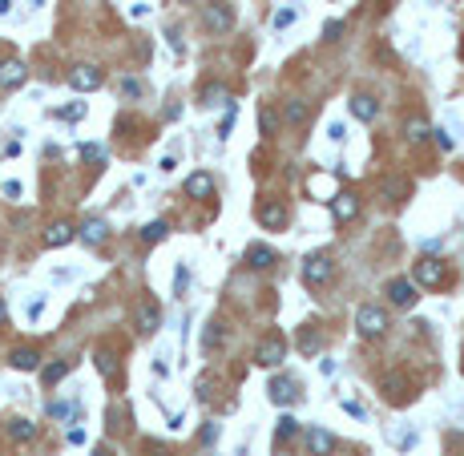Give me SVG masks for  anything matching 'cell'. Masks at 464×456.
<instances>
[{"label": "cell", "instance_id": "6da1fadb", "mask_svg": "<svg viewBox=\"0 0 464 456\" xmlns=\"http://www.w3.org/2000/svg\"><path fill=\"white\" fill-rule=\"evenodd\" d=\"M355 327H359L364 340H380L387 331V311L376 307V303H364V307L355 311Z\"/></svg>", "mask_w": 464, "mask_h": 456}, {"label": "cell", "instance_id": "7a4b0ae2", "mask_svg": "<svg viewBox=\"0 0 464 456\" xmlns=\"http://www.w3.org/2000/svg\"><path fill=\"white\" fill-rule=\"evenodd\" d=\"M384 295L392 299V307H416V299H420V291H416V283L412 279H387V287H384Z\"/></svg>", "mask_w": 464, "mask_h": 456}, {"label": "cell", "instance_id": "3957f363", "mask_svg": "<svg viewBox=\"0 0 464 456\" xmlns=\"http://www.w3.org/2000/svg\"><path fill=\"white\" fill-rule=\"evenodd\" d=\"M331 275H336L331 255H311V259L303 262V283H307V287H323Z\"/></svg>", "mask_w": 464, "mask_h": 456}, {"label": "cell", "instance_id": "277c9868", "mask_svg": "<svg viewBox=\"0 0 464 456\" xmlns=\"http://www.w3.org/2000/svg\"><path fill=\"white\" fill-rule=\"evenodd\" d=\"M101 81H105V73L97 65H77L69 69V85L77 89V93H93V89H101Z\"/></svg>", "mask_w": 464, "mask_h": 456}, {"label": "cell", "instance_id": "5b68a950", "mask_svg": "<svg viewBox=\"0 0 464 456\" xmlns=\"http://www.w3.org/2000/svg\"><path fill=\"white\" fill-rule=\"evenodd\" d=\"M202 20H206V29H214V33H230V29H234V13L226 8L223 0H214V4H206V13H202Z\"/></svg>", "mask_w": 464, "mask_h": 456}, {"label": "cell", "instance_id": "8992f818", "mask_svg": "<svg viewBox=\"0 0 464 456\" xmlns=\"http://www.w3.org/2000/svg\"><path fill=\"white\" fill-rule=\"evenodd\" d=\"M271 404H279V408H287V404H295L299 400V384L291 380V375H279V380H271Z\"/></svg>", "mask_w": 464, "mask_h": 456}, {"label": "cell", "instance_id": "52a82bcc", "mask_svg": "<svg viewBox=\"0 0 464 456\" xmlns=\"http://www.w3.org/2000/svg\"><path fill=\"white\" fill-rule=\"evenodd\" d=\"M283 351H287V343H283V335H267V340L258 343V363H263V368H279V359H283Z\"/></svg>", "mask_w": 464, "mask_h": 456}, {"label": "cell", "instance_id": "ba28073f", "mask_svg": "<svg viewBox=\"0 0 464 456\" xmlns=\"http://www.w3.org/2000/svg\"><path fill=\"white\" fill-rule=\"evenodd\" d=\"M307 448H311V456H331L336 452V436L327 428H311L307 432Z\"/></svg>", "mask_w": 464, "mask_h": 456}, {"label": "cell", "instance_id": "9c48e42d", "mask_svg": "<svg viewBox=\"0 0 464 456\" xmlns=\"http://www.w3.org/2000/svg\"><path fill=\"white\" fill-rule=\"evenodd\" d=\"M158 323H161L158 303H154V299H145L142 307H138V331H142V335H154V331H158Z\"/></svg>", "mask_w": 464, "mask_h": 456}, {"label": "cell", "instance_id": "30bf717a", "mask_svg": "<svg viewBox=\"0 0 464 456\" xmlns=\"http://www.w3.org/2000/svg\"><path fill=\"white\" fill-rule=\"evenodd\" d=\"M73 239H77V227H73V222H53V227L45 230V246H53V250H57V246H69Z\"/></svg>", "mask_w": 464, "mask_h": 456}, {"label": "cell", "instance_id": "8fae6325", "mask_svg": "<svg viewBox=\"0 0 464 456\" xmlns=\"http://www.w3.org/2000/svg\"><path fill=\"white\" fill-rule=\"evenodd\" d=\"M444 279V262L440 259H420L416 262V283H424V287H436Z\"/></svg>", "mask_w": 464, "mask_h": 456}, {"label": "cell", "instance_id": "7c38bea8", "mask_svg": "<svg viewBox=\"0 0 464 456\" xmlns=\"http://www.w3.org/2000/svg\"><path fill=\"white\" fill-rule=\"evenodd\" d=\"M258 222L279 230V227H287V210H283L279 202H258Z\"/></svg>", "mask_w": 464, "mask_h": 456}, {"label": "cell", "instance_id": "4fadbf2b", "mask_svg": "<svg viewBox=\"0 0 464 456\" xmlns=\"http://www.w3.org/2000/svg\"><path fill=\"white\" fill-rule=\"evenodd\" d=\"M331 214H336L339 222H352L355 214H359V198L355 194H336L331 198Z\"/></svg>", "mask_w": 464, "mask_h": 456}, {"label": "cell", "instance_id": "5bb4252c", "mask_svg": "<svg viewBox=\"0 0 464 456\" xmlns=\"http://www.w3.org/2000/svg\"><path fill=\"white\" fill-rule=\"evenodd\" d=\"M8 363H13L16 372H37L41 368V351L37 347H16L13 356H8Z\"/></svg>", "mask_w": 464, "mask_h": 456}, {"label": "cell", "instance_id": "9a60e30c", "mask_svg": "<svg viewBox=\"0 0 464 456\" xmlns=\"http://www.w3.org/2000/svg\"><path fill=\"white\" fill-rule=\"evenodd\" d=\"M77 239H85L89 246H101L105 239H110V227H105L101 218H85V227L77 230Z\"/></svg>", "mask_w": 464, "mask_h": 456}, {"label": "cell", "instance_id": "2e32d148", "mask_svg": "<svg viewBox=\"0 0 464 456\" xmlns=\"http://www.w3.org/2000/svg\"><path fill=\"white\" fill-rule=\"evenodd\" d=\"M25 77H29V69L20 65V61H4V65H0V85H4V89H20Z\"/></svg>", "mask_w": 464, "mask_h": 456}, {"label": "cell", "instance_id": "e0dca14e", "mask_svg": "<svg viewBox=\"0 0 464 456\" xmlns=\"http://www.w3.org/2000/svg\"><path fill=\"white\" fill-rule=\"evenodd\" d=\"M186 194H190V198H210V194H214V178H210L206 170L190 174V178H186Z\"/></svg>", "mask_w": 464, "mask_h": 456}, {"label": "cell", "instance_id": "ac0fdd59", "mask_svg": "<svg viewBox=\"0 0 464 456\" xmlns=\"http://www.w3.org/2000/svg\"><path fill=\"white\" fill-rule=\"evenodd\" d=\"M271 262H274V250H271V246H263V243L246 246V267H255V271H267Z\"/></svg>", "mask_w": 464, "mask_h": 456}, {"label": "cell", "instance_id": "d6986e66", "mask_svg": "<svg viewBox=\"0 0 464 456\" xmlns=\"http://www.w3.org/2000/svg\"><path fill=\"white\" fill-rule=\"evenodd\" d=\"M352 114L359 117V121H376V114H380V105L368 98V93H355L352 98Z\"/></svg>", "mask_w": 464, "mask_h": 456}, {"label": "cell", "instance_id": "ffe728a7", "mask_svg": "<svg viewBox=\"0 0 464 456\" xmlns=\"http://www.w3.org/2000/svg\"><path fill=\"white\" fill-rule=\"evenodd\" d=\"M8 436H13L16 444H29V440L37 436V428H32V420H13L8 424Z\"/></svg>", "mask_w": 464, "mask_h": 456}, {"label": "cell", "instance_id": "44dd1931", "mask_svg": "<svg viewBox=\"0 0 464 456\" xmlns=\"http://www.w3.org/2000/svg\"><path fill=\"white\" fill-rule=\"evenodd\" d=\"M299 347H303V356H319V351H323V335L307 327L303 335H299Z\"/></svg>", "mask_w": 464, "mask_h": 456}, {"label": "cell", "instance_id": "7402d4cb", "mask_svg": "<svg viewBox=\"0 0 464 456\" xmlns=\"http://www.w3.org/2000/svg\"><path fill=\"white\" fill-rule=\"evenodd\" d=\"M69 368H73L69 359H61V363H48L45 372H41V380H45V384H61L65 375H69Z\"/></svg>", "mask_w": 464, "mask_h": 456}, {"label": "cell", "instance_id": "603a6c76", "mask_svg": "<svg viewBox=\"0 0 464 456\" xmlns=\"http://www.w3.org/2000/svg\"><path fill=\"white\" fill-rule=\"evenodd\" d=\"M166 234H170V227H166L161 218H158V222H145V227H142V239H145L150 246H154V243H161Z\"/></svg>", "mask_w": 464, "mask_h": 456}, {"label": "cell", "instance_id": "cb8c5ba5", "mask_svg": "<svg viewBox=\"0 0 464 456\" xmlns=\"http://www.w3.org/2000/svg\"><path fill=\"white\" fill-rule=\"evenodd\" d=\"M283 117H287L291 126H303L307 121V105L303 101H287V105H283Z\"/></svg>", "mask_w": 464, "mask_h": 456}, {"label": "cell", "instance_id": "d4e9b609", "mask_svg": "<svg viewBox=\"0 0 464 456\" xmlns=\"http://www.w3.org/2000/svg\"><path fill=\"white\" fill-rule=\"evenodd\" d=\"M295 428H299V420H295V416H279V428H274V440H279V444H287V440L295 436Z\"/></svg>", "mask_w": 464, "mask_h": 456}, {"label": "cell", "instance_id": "484cf974", "mask_svg": "<svg viewBox=\"0 0 464 456\" xmlns=\"http://www.w3.org/2000/svg\"><path fill=\"white\" fill-rule=\"evenodd\" d=\"M404 133H408V142H424V138H428L432 130H428V121H420V117H412V121H408V130H404Z\"/></svg>", "mask_w": 464, "mask_h": 456}, {"label": "cell", "instance_id": "4316f807", "mask_svg": "<svg viewBox=\"0 0 464 456\" xmlns=\"http://www.w3.org/2000/svg\"><path fill=\"white\" fill-rule=\"evenodd\" d=\"M174 287H178V295H182L186 287H190V267H186V262H182V267L174 271Z\"/></svg>", "mask_w": 464, "mask_h": 456}, {"label": "cell", "instance_id": "83f0119b", "mask_svg": "<svg viewBox=\"0 0 464 456\" xmlns=\"http://www.w3.org/2000/svg\"><path fill=\"white\" fill-rule=\"evenodd\" d=\"M291 20H295V8H279V13H274V20H271V25H274V29H287Z\"/></svg>", "mask_w": 464, "mask_h": 456}, {"label": "cell", "instance_id": "f1b7e54d", "mask_svg": "<svg viewBox=\"0 0 464 456\" xmlns=\"http://www.w3.org/2000/svg\"><path fill=\"white\" fill-rule=\"evenodd\" d=\"M223 98H226V89H223V85H210L206 93H202V101H206V105H218Z\"/></svg>", "mask_w": 464, "mask_h": 456}, {"label": "cell", "instance_id": "f546056e", "mask_svg": "<svg viewBox=\"0 0 464 456\" xmlns=\"http://www.w3.org/2000/svg\"><path fill=\"white\" fill-rule=\"evenodd\" d=\"M97 372L113 375V356H110V351H97Z\"/></svg>", "mask_w": 464, "mask_h": 456}, {"label": "cell", "instance_id": "4dcf8cb0", "mask_svg": "<svg viewBox=\"0 0 464 456\" xmlns=\"http://www.w3.org/2000/svg\"><path fill=\"white\" fill-rule=\"evenodd\" d=\"M202 343H206V347L223 343V327H218V323H210V327H206V335H202Z\"/></svg>", "mask_w": 464, "mask_h": 456}, {"label": "cell", "instance_id": "1f68e13d", "mask_svg": "<svg viewBox=\"0 0 464 456\" xmlns=\"http://www.w3.org/2000/svg\"><path fill=\"white\" fill-rule=\"evenodd\" d=\"M384 388H387V396H392V400H404V384L396 380V375H392V380H384Z\"/></svg>", "mask_w": 464, "mask_h": 456}, {"label": "cell", "instance_id": "d6a6232c", "mask_svg": "<svg viewBox=\"0 0 464 456\" xmlns=\"http://www.w3.org/2000/svg\"><path fill=\"white\" fill-rule=\"evenodd\" d=\"M57 117H65V121H77V117H85V105H65Z\"/></svg>", "mask_w": 464, "mask_h": 456}, {"label": "cell", "instance_id": "836d02e7", "mask_svg": "<svg viewBox=\"0 0 464 456\" xmlns=\"http://www.w3.org/2000/svg\"><path fill=\"white\" fill-rule=\"evenodd\" d=\"M384 190H387V194H392V198H396V202H400V198L408 194V182H387Z\"/></svg>", "mask_w": 464, "mask_h": 456}, {"label": "cell", "instance_id": "e575fe53", "mask_svg": "<svg viewBox=\"0 0 464 456\" xmlns=\"http://www.w3.org/2000/svg\"><path fill=\"white\" fill-rule=\"evenodd\" d=\"M339 33H343V25H339V20H327V29H323V36H327V41H339Z\"/></svg>", "mask_w": 464, "mask_h": 456}, {"label": "cell", "instance_id": "d590c367", "mask_svg": "<svg viewBox=\"0 0 464 456\" xmlns=\"http://www.w3.org/2000/svg\"><path fill=\"white\" fill-rule=\"evenodd\" d=\"M81 158H89V162H101V146H81Z\"/></svg>", "mask_w": 464, "mask_h": 456}, {"label": "cell", "instance_id": "8d00e7d4", "mask_svg": "<svg viewBox=\"0 0 464 456\" xmlns=\"http://www.w3.org/2000/svg\"><path fill=\"white\" fill-rule=\"evenodd\" d=\"M210 440H218V424H206V428H202V444H210Z\"/></svg>", "mask_w": 464, "mask_h": 456}, {"label": "cell", "instance_id": "74e56055", "mask_svg": "<svg viewBox=\"0 0 464 456\" xmlns=\"http://www.w3.org/2000/svg\"><path fill=\"white\" fill-rule=\"evenodd\" d=\"M4 198H20V182H4Z\"/></svg>", "mask_w": 464, "mask_h": 456}, {"label": "cell", "instance_id": "f35d334b", "mask_svg": "<svg viewBox=\"0 0 464 456\" xmlns=\"http://www.w3.org/2000/svg\"><path fill=\"white\" fill-rule=\"evenodd\" d=\"M432 133H436V142H440V149H452V138L444 130H432Z\"/></svg>", "mask_w": 464, "mask_h": 456}, {"label": "cell", "instance_id": "ab89813d", "mask_svg": "<svg viewBox=\"0 0 464 456\" xmlns=\"http://www.w3.org/2000/svg\"><path fill=\"white\" fill-rule=\"evenodd\" d=\"M69 444H85V432H81V428H69Z\"/></svg>", "mask_w": 464, "mask_h": 456}, {"label": "cell", "instance_id": "60d3db41", "mask_svg": "<svg viewBox=\"0 0 464 456\" xmlns=\"http://www.w3.org/2000/svg\"><path fill=\"white\" fill-rule=\"evenodd\" d=\"M4 315H8V311H4V303H0V323H4Z\"/></svg>", "mask_w": 464, "mask_h": 456}, {"label": "cell", "instance_id": "b9f144b4", "mask_svg": "<svg viewBox=\"0 0 464 456\" xmlns=\"http://www.w3.org/2000/svg\"><path fill=\"white\" fill-rule=\"evenodd\" d=\"M93 456H110V452H105V448H97V452H93Z\"/></svg>", "mask_w": 464, "mask_h": 456}]
</instances>
